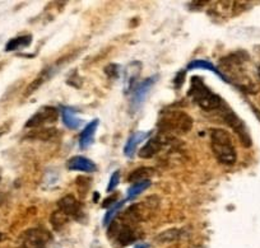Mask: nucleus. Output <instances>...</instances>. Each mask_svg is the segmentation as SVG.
Wrapping results in <instances>:
<instances>
[{
    "instance_id": "obj_11",
    "label": "nucleus",
    "mask_w": 260,
    "mask_h": 248,
    "mask_svg": "<svg viewBox=\"0 0 260 248\" xmlns=\"http://www.w3.org/2000/svg\"><path fill=\"white\" fill-rule=\"evenodd\" d=\"M67 167L71 171H82V172H94L97 169V165L92 162L91 159L82 155H76L72 157L67 163Z\"/></svg>"
},
{
    "instance_id": "obj_7",
    "label": "nucleus",
    "mask_w": 260,
    "mask_h": 248,
    "mask_svg": "<svg viewBox=\"0 0 260 248\" xmlns=\"http://www.w3.org/2000/svg\"><path fill=\"white\" fill-rule=\"evenodd\" d=\"M51 240V234L41 228H32L22 234L21 242L23 248H46Z\"/></svg>"
},
{
    "instance_id": "obj_6",
    "label": "nucleus",
    "mask_w": 260,
    "mask_h": 248,
    "mask_svg": "<svg viewBox=\"0 0 260 248\" xmlns=\"http://www.w3.org/2000/svg\"><path fill=\"white\" fill-rule=\"evenodd\" d=\"M59 119V111L57 109L52 106H45L41 107L36 114L32 115L26 122L24 127L26 129H40V127L45 126V125L54 124Z\"/></svg>"
},
{
    "instance_id": "obj_24",
    "label": "nucleus",
    "mask_w": 260,
    "mask_h": 248,
    "mask_svg": "<svg viewBox=\"0 0 260 248\" xmlns=\"http://www.w3.org/2000/svg\"><path fill=\"white\" fill-rule=\"evenodd\" d=\"M120 182V172L119 171H115L114 173H112V176L110 177V182L109 185H107V192H112L117 187V185H119Z\"/></svg>"
},
{
    "instance_id": "obj_21",
    "label": "nucleus",
    "mask_w": 260,
    "mask_h": 248,
    "mask_svg": "<svg viewBox=\"0 0 260 248\" xmlns=\"http://www.w3.org/2000/svg\"><path fill=\"white\" fill-rule=\"evenodd\" d=\"M69 218L61 211V210H55L51 214V219H50V223H51L52 228L55 230H61L62 227H64L67 223H68Z\"/></svg>"
},
{
    "instance_id": "obj_3",
    "label": "nucleus",
    "mask_w": 260,
    "mask_h": 248,
    "mask_svg": "<svg viewBox=\"0 0 260 248\" xmlns=\"http://www.w3.org/2000/svg\"><path fill=\"white\" fill-rule=\"evenodd\" d=\"M189 97H191L192 101L198 104L202 110L204 111H213V110H221L222 106L224 104L223 99L212 92L208 87L206 86V83L198 77L191 78L190 82V89H189Z\"/></svg>"
},
{
    "instance_id": "obj_14",
    "label": "nucleus",
    "mask_w": 260,
    "mask_h": 248,
    "mask_svg": "<svg viewBox=\"0 0 260 248\" xmlns=\"http://www.w3.org/2000/svg\"><path fill=\"white\" fill-rule=\"evenodd\" d=\"M148 135L149 132H143V131H138L136 132V134L132 135L124 147V154L129 158L133 157L134 153H136L137 150V147H138V145L141 144V143L143 141Z\"/></svg>"
},
{
    "instance_id": "obj_2",
    "label": "nucleus",
    "mask_w": 260,
    "mask_h": 248,
    "mask_svg": "<svg viewBox=\"0 0 260 248\" xmlns=\"http://www.w3.org/2000/svg\"><path fill=\"white\" fill-rule=\"evenodd\" d=\"M192 127L191 116L179 110H167L164 111L158 120L159 132L166 135H184Z\"/></svg>"
},
{
    "instance_id": "obj_5",
    "label": "nucleus",
    "mask_w": 260,
    "mask_h": 248,
    "mask_svg": "<svg viewBox=\"0 0 260 248\" xmlns=\"http://www.w3.org/2000/svg\"><path fill=\"white\" fill-rule=\"evenodd\" d=\"M222 117H223L224 122L236 132V135L239 136L242 145L250 147L251 145V137H250L249 131H247V127L245 126L242 120L230 107H227L226 104H223V107H222Z\"/></svg>"
},
{
    "instance_id": "obj_10",
    "label": "nucleus",
    "mask_w": 260,
    "mask_h": 248,
    "mask_svg": "<svg viewBox=\"0 0 260 248\" xmlns=\"http://www.w3.org/2000/svg\"><path fill=\"white\" fill-rule=\"evenodd\" d=\"M59 210H61L68 218H74L79 220L83 217V209L82 205L73 195H67L59 200Z\"/></svg>"
},
{
    "instance_id": "obj_25",
    "label": "nucleus",
    "mask_w": 260,
    "mask_h": 248,
    "mask_svg": "<svg viewBox=\"0 0 260 248\" xmlns=\"http://www.w3.org/2000/svg\"><path fill=\"white\" fill-rule=\"evenodd\" d=\"M117 197H119V195H117V194H115V195H111V196H110V197H107V199L105 200V202H104V204H102V206H104V207H109V206H112V205H115V204H116V201H117Z\"/></svg>"
},
{
    "instance_id": "obj_15",
    "label": "nucleus",
    "mask_w": 260,
    "mask_h": 248,
    "mask_svg": "<svg viewBox=\"0 0 260 248\" xmlns=\"http://www.w3.org/2000/svg\"><path fill=\"white\" fill-rule=\"evenodd\" d=\"M57 135V130L54 127H40L39 130H32L31 132L27 134V139H34V140H47L54 139Z\"/></svg>"
},
{
    "instance_id": "obj_13",
    "label": "nucleus",
    "mask_w": 260,
    "mask_h": 248,
    "mask_svg": "<svg viewBox=\"0 0 260 248\" xmlns=\"http://www.w3.org/2000/svg\"><path fill=\"white\" fill-rule=\"evenodd\" d=\"M52 74H54V67L50 66V67H46L45 70H42L41 73H40V75H37L36 78H35L34 82L29 84L28 87H27V91L24 92V96H29V94H32L34 92H36L37 89L40 88V87L44 84L46 80H49L50 78L52 77Z\"/></svg>"
},
{
    "instance_id": "obj_26",
    "label": "nucleus",
    "mask_w": 260,
    "mask_h": 248,
    "mask_svg": "<svg viewBox=\"0 0 260 248\" xmlns=\"http://www.w3.org/2000/svg\"><path fill=\"white\" fill-rule=\"evenodd\" d=\"M4 204V195L3 194H0V206Z\"/></svg>"
},
{
    "instance_id": "obj_27",
    "label": "nucleus",
    "mask_w": 260,
    "mask_h": 248,
    "mask_svg": "<svg viewBox=\"0 0 260 248\" xmlns=\"http://www.w3.org/2000/svg\"><path fill=\"white\" fill-rule=\"evenodd\" d=\"M136 248H148V245H147V244H139V245H137Z\"/></svg>"
},
{
    "instance_id": "obj_19",
    "label": "nucleus",
    "mask_w": 260,
    "mask_h": 248,
    "mask_svg": "<svg viewBox=\"0 0 260 248\" xmlns=\"http://www.w3.org/2000/svg\"><path fill=\"white\" fill-rule=\"evenodd\" d=\"M182 235L181 229H176V228H172V229L164 230V232L159 233L158 235H156L154 240L157 243H161V244H165V243H172L175 240L180 239V237Z\"/></svg>"
},
{
    "instance_id": "obj_22",
    "label": "nucleus",
    "mask_w": 260,
    "mask_h": 248,
    "mask_svg": "<svg viewBox=\"0 0 260 248\" xmlns=\"http://www.w3.org/2000/svg\"><path fill=\"white\" fill-rule=\"evenodd\" d=\"M148 187H151V181H143V182H138V184H134L133 186L127 190L126 200L134 199V197L141 195L143 191H146Z\"/></svg>"
},
{
    "instance_id": "obj_12",
    "label": "nucleus",
    "mask_w": 260,
    "mask_h": 248,
    "mask_svg": "<svg viewBox=\"0 0 260 248\" xmlns=\"http://www.w3.org/2000/svg\"><path fill=\"white\" fill-rule=\"evenodd\" d=\"M100 121L97 119H94L93 121L89 122L84 130H82L81 136H79V147L82 149H87L88 147H91L92 143L94 140V134H96V130L99 127Z\"/></svg>"
},
{
    "instance_id": "obj_8",
    "label": "nucleus",
    "mask_w": 260,
    "mask_h": 248,
    "mask_svg": "<svg viewBox=\"0 0 260 248\" xmlns=\"http://www.w3.org/2000/svg\"><path fill=\"white\" fill-rule=\"evenodd\" d=\"M172 140L171 135L166 134H157L156 136L151 137L143 147L141 148V150L138 152V155L143 159H149V158H153L154 155L158 154L167 144H170Z\"/></svg>"
},
{
    "instance_id": "obj_29",
    "label": "nucleus",
    "mask_w": 260,
    "mask_h": 248,
    "mask_svg": "<svg viewBox=\"0 0 260 248\" xmlns=\"http://www.w3.org/2000/svg\"><path fill=\"white\" fill-rule=\"evenodd\" d=\"M0 181H2V173H0Z\"/></svg>"
},
{
    "instance_id": "obj_1",
    "label": "nucleus",
    "mask_w": 260,
    "mask_h": 248,
    "mask_svg": "<svg viewBox=\"0 0 260 248\" xmlns=\"http://www.w3.org/2000/svg\"><path fill=\"white\" fill-rule=\"evenodd\" d=\"M211 147L214 157L224 165H232L237 160V153L235 149L231 134L223 129L211 130Z\"/></svg>"
},
{
    "instance_id": "obj_17",
    "label": "nucleus",
    "mask_w": 260,
    "mask_h": 248,
    "mask_svg": "<svg viewBox=\"0 0 260 248\" xmlns=\"http://www.w3.org/2000/svg\"><path fill=\"white\" fill-rule=\"evenodd\" d=\"M195 69H204V70H209V72H213L214 74H217L219 78H222L224 82L229 83V80H227L226 77L219 72V69H217L212 62L207 61V60H201V59L194 60V61H191L189 65H187V70H195Z\"/></svg>"
},
{
    "instance_id": "obj_16",
    "label": "nucleus",
    "mask_w": 260,
    "mask_h": 248,
    "mask_svg": "<svg viewBox=\"0 0 260 248\" xmlns=\"http://www.w3.org/2000/svg\"><path fill=\"white\" fill-rule=\"evenodd\" d=\"M153 173H154L153 168H149V167H141V168L134 169V171L127 176V181L133 182V184L149 181V179L153 176Z\"/></svg>"
},
{
    "instance_id": "obj_18",
    "label": "nucleus",
    "mask_w": 260,
    "mask_h": 248,
    "mask_svg": "<svg viewBox=\"0 0 260 248\" xmlns=\"http://www.w3.org/2000/svg\"><path fill=\"white\" fill-rule=\"evenodd\" d=\"M61 117H62V122H64L65 126L69 127V129H72V130L78 129V127L82 125V120L77 116L76 111L72 109L62 110Z\"/></svg>"
},
{
    "instance_id": "obj_4",
    "label": "nucleus",
    "mask_w": 260,
    "mask_h": 248,
    "mask_svg": "<svg viewBox=\"0 0 260 248\" xmlns=\"http://www.w3.org/2000/svg\"><path fill=\"white\" fill-rule=\"evenodd\" d=\"M109 238H112L119 247H126L139 238L136 225L124 222L122 219L115 220L109 225Z\"/></svg>"
},
{
    "instance_id": "obj_9",
    "label": "nucleus",
    "mask_w": 260,
    "mask_h": 248,
    "mask_svg": "<svg viewBox=\"0 0 260 248\" xmlns=\"http://www.w3.org/2000/svg\"><path fill=\"white\" fill-rule=\"evenodd\" d=\"M157 78H158V75H154V77L152 78H147L146 80L139 83L138 86L134 88L133 97H132V101H130V107H132L133 111H138V110L141 109L144 99H146L147 94L149 93L152 87L154 86V83L157 82Z\"/></svg>"
},
{
    "instance_id": "obj_28",
    "label": "nucleus",
    "mask_w": 260,
    "mask_h": 248,
    "mask_svg": "<svg viewBox=\"0 0 260 248\" xmlns=\"http://www.w3.org/2000/svg\"><path fill=\"white\" fill-rule=\"evenodd\" d=\"M257 75H259V78H260V65H259V67H257Z\"/></svg>"
},
{
    "instance_id": "obj_23",
    "label": "nucleus",
    "mask_w": 260,
    "mask_h": 248,
    "mask_svg": "<svg viewBox=\"0 0 260 248\" xmlns=\"http://www.w3.org/2000/svg\"><path fill=\"white\" fill-rule=\"evenodd\" d=\"M124 202L125 201H117L116 204L112 205L111 207H109V210H107L106 215H105V218H104L105 225H110L112 222H114V217L117 214V212H119V210L121 209L122 205H124Z\"/></svg>"
},
{
    "instance_id": "obj_20",
    "label": "nucleus",
    "mask_w": 260,
    "mask_h": 248,
    "mask_svg": "<svg viewBox=\"0 0 260 248\" xmlns=\"http://www.w3.org/2000/svg\"><path fill=\"white\" fill-rule=\"evenodd\" d=\"M32 42V37L29 34H26V36H19L16 37V39H12L8 44L6 45V51H16V50L23 49V47L29 46Z\"/></svg>"
}]
</instances>
